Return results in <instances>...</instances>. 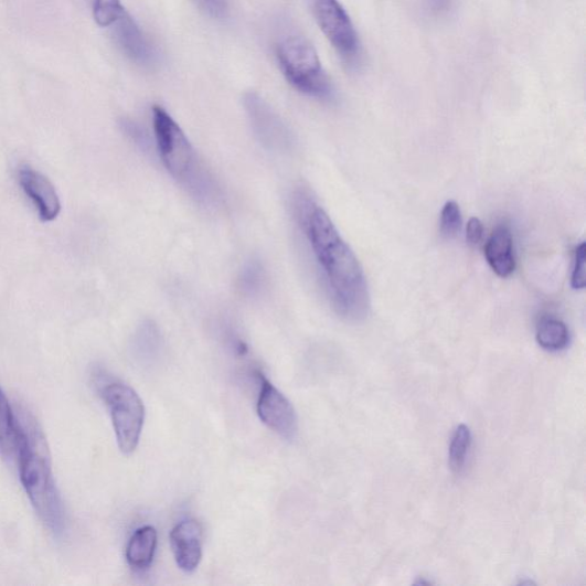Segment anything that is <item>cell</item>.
<instances>
[{"mask_svg":"<svg viewBox=\"0 0 586 586\" xmlns=\"http://www.w3.org/2000/svg\"><path fill=\"white\" fill-rule=\"evenodd\" d=\"M472 445V435L470 428L460 424L452 436L449 448V465L455 473L465 469L467 458Z\"/></svg>","mask_w":586,"mask_h":586,"instance_id":"cell-17","label":"cell"},{"mask_svg":"<svg viewBox=\"0 0 586 586\" xmlns=\"http://www.w3.org/2000/svg\"><path fill=\"white\" fill-rule=\"evenodd\" d=\"M244 107L258 141L273 151H288L294 137L283 118L255 92L244 97Z\"/></svg>","mask_w":586,"mask_h":586,"instance_id":"cell-7","label":"cell"},{"mask_svg":"<svg viewBox=\"0 0 586 586\" xmlns=\"http://www.w3.org/2000/svg\"><path fill=\"white\" fill-rule=\"evenodd\" d=\"M158 547V532L143 526L135 532L127 547V561L132 569L142 572L150 567Z\"/></svg>","mask_w":586,"mask_h":586,"instance_id":"cell-13","label":"cell"},{"mask_svg":"<svg viewBox=\"0 0 586 586\" xmlns=\"http://www.w3.org/2000/svg\"><path fill=\"white\" fill-rule=\"evenodd\" d=\"M161 333L158 326L146 321L136 334L135 349L145 359L156 356L161 349Z\"/></svg>","mask_w":586,"mask_h":586,"instance_id":"cell-18","label":"cell"},{"mask_svg":"<svg viewBox=\"0 0 586 586\" xmlns=\"http://www.w3.org/2000/svg\"><path fill=\"white\" fill-rule=\"evenodd\" d=\"M126 12L120 0H95L94 17L100 26H111Z\"/></svg>","mask_w":586,"mask_h":586,"instance_id":"cell-19","label":"cell"},{"mask_svg":"<svg viewBox=\"0 0 586 586\" xmlns=\"http://www.w3.org/2000/svg\"><path fill=\"white\" fill-rule=\"evenodd\" d=\"M267 274L264 265L252 259L245 263L237 277V288L246 297H256L265 288Z\"/></svg>","mask_w":586,"mask_h":586,"instance_id":"cell-16","label":"cell"},{"mask_svg":"<svg viewBox=\"0 0 586 586\" xmlns=\"http://www.w3.org/2000/svg\"><path fill=\"white\" fill-rule=\"evenodd\" d=\"M260 384L257 413L260 420L275 434L285 439L295 438L298 420L288 397L277 390L260 372L256 373Z\"/></svg>","mask_w":586,"mask_h":586,"instance_id":"cell-8","label":"cell"},{"mask_svg":"<svg viewBox=\"0 0 586 586\" xmlns=\"http://www.w3.org/2000/svg\"><path fill=\"white\" fill-rule=\"evenodd\" d=\"M313 12L322 33L339 55L353 64L360 56L361 45L354 24L338 0H313Z\"/></svg>","mask_w":586,"mask_h":586,"instance_id":"cell-6","label":"cell"},{"mask_svg":"<svg viewBox=\"0 0 586 586\" xmlns=\"http://www.w3.org/2000/svg\"><path fill=\"white\" fill-rule=\"evenodd\" d=\"M94 380L107 406L119 450L132 454L141 438L145 424V405L139 394L128 384L110 377L97 369Z\"/></svg>","mask_w":586,"mask_h":586,"instance_id":"cell-4","label":"cell"},{"mask_svg":"<svg viewBox=\"0 0 586 586\" xmlns=\"http://www.w3.org/2000/svg\"><path fill=\"white\" fill-rule=\"evenodd\" d=\"M21 422L0 387V455L13 458L18 452Z\"/></svg>","mask_w":586,"mask_h":586,"instance_id":"cell-14","label":"cell"},{"mask_svg":"<svg viewBox=\"0 0 586 586\" xmlns=\"http://www.w3.org/2000/svg\"><path fill=\"white\" fill-rule=\"evenodd\" d=\"M111 26L117 45L135 64L146 68L157 65L159 56L156 47L150 44L127 12Z\"/></svg>","mask_w":586,"mask_h":586,"instance_id":"cell-11","label":"cell"},{"mask_svg":"<svg viewBox=\"0 0 586 586\" xmlns=\"http://www.w3.org/2000/svg\"><path fill=\"white\" fill-rule=\"evenodd\" d=\"M536 341L546 351H562L569 343L568 327L557 318L544 317L536 327Z\"/></svg>","mask_w":586,"mask_h":586,"instance_id":"cell-15","label":"cell"},{"mask_svg":"<svg viewBox=\"0 0 586 586\" xmlns=\"http://www.w3.org/2000/svg\"><path fill=\"white\" fill-rule=\"evenodd\" d=\"M276 56L288 82L302 94L324 100L332 97V85L318 52L306 39L283 40L276 47Z\"/></svg>","mask_w":586,"mask_h":586,"instance_id":"cell-5","label":"cell"},{"mask_svg":"<svg viewBox=\"0 0 586 586\" xmlns=\"http://www.w3.org/2000/svg\"><path fill=\"white\" fill-rule=\"evenodd\" d=\"M585 259L586 245L582 242L575 251L574 268L571 279L572 287L575 290H583L585 288Z\"/></svg>","mask_w":586,"mask_h":586,"instance_id":"cell-21","label":"cell"},{"mask_svg":"<svg viewBox=\"0 0 586 586\" xmlns=\"http://www.w3.org/2000/svg\"><path fill=\"white\" fill-rule=\"evenodd\" d=\"M18 181L25 196L32 201L40 220L44 223L53 222L61 211V203L52 182L26 164L20 167Z\"/></svg>","mask_w":586,"mask_h":586,"instance_id":"cell-9","label":"cell"},{"mask_svg":"<svg viewBox=\"0 0 586 586\" xmlns=\"http://www.w3.org/2000/svg\"><path fill=\"white\" fill-rule=\"evenodd\" d=\"M198 2L210 13L219 14L223 11L222 0H198Z\"/></svg>","mask_w":586,"mask_h":586,"instance_id":"cell-25","label":"cell"},{"mask_svg":"<svg viewBox=\"0 0 586 586\" xmlns=\"http://www.w3.org/2000/svg\"><path fill=\"white\" fill-rule=\"evenodd\" d=\"M170 542L178 567L187 574L194 573L203 555L201 523L195 519L180 521L170 534Z\"/></svg>","mask_w":586,"mask_h":586,"instance_id":"cell-10","label":"cell"},{"mask_svg":"<svg viewBox=\"0 0 586 586\" xmlns=\"http://www.w3.org/2000/svg\"><path fill=\"white\" fill-rule=\"evenodd\" d=\"M454 4V0H423V6L431 17H443L447 14Z\"/></svg>","mask_w":586,"mask_h":586,"instance_id":"cell-22","label":"cell"},{"mask_svg":"<svg viewBox=\"0 0 586 586\" xmlns=\"http://www.w3.org/2000/svg\"><path fill=\"white\" fill-rule=\"evenodd\" d=\"M484 257L491 269L503 279L513 274L516 262L513 254V236L508 225H499L492 231L484 246Z\"/></svg>","mask_w":586,"mask_h":586,"instance_id":"cell-12","label":"cell"},{"mask_svg":"<svg viewBox=\"0 0 586 586\" xmlns=\"http://www.w3.org/2000/svg\"><path fill=\"white\" fill-rule=\"evenodd\" d=\"M18 445V465L22 487L45 528L61 536L66 531V511L61 500L45 439L34 420L24 417Z\"/></svg>","mask_w":586,"mask_h":586,"instance_id":"cell-2","label":"cell"},{"mask_svg":"<svg viewBox=\"0 0 586 586\" xmlns=\"http://www.w3.org/2000/svg\"><path fill=\"white\" fill-rule=\"evenodd\" d=\"M120 126L122 130H125L126 134L137 143H139L140 146H143L147 143V137L145 132L139 126L136 125V122L129 119H125L121 121Z\"/></svg>","mask_w":586,"mask_h":586,"instance_id":"cell-24","label":"cell"},{"mask_svg":"<svg viewBox=\"0 0 586 586\" xmlns=\"http://www.w3.org/2000/svg\"><path fill=\"white\" fill-rule=\"evenodd\" d=\"M483 224L479 219H471L467 225V241L470 245L477 246L483 238Z\"/></svg>","mask_w":586,"mask_h":586,"instance_id":"cell-23","label":"cell"},{"mask_svg":"<svg viewBox=\"0 0 586 586\" xmlns=\"http://www.w3.org/2000/svg\"><path fill=\"white\" fill-rule=\"evenodd\" d=\"M153 132L160 158L171 177L199 204L217 207L222 192L178 122L162 107L152 109Z\"/></svg>","mask_w":586,"mask_h":586,"instance_id":"cell-3","label":"cell"},{"mask_svg":"<svg viewBox=\"0 0 586 586\" xmlns=\"http://www.w3.org/2000/svg\"><path fill=\"white\" fill-rule=\"evenodd\" d=\"M296 219L322 274L335 312L349 321H362L370 311L363 269L329 214L305 189L292 196Z\"/></svg>","mask_w":586,"mask_h":586,"instance_id":"cell-1","label":"cell"},{"mask_svg":"<svg viewBox=\"0 0 586 586\" xmlns=\"http://www.w3.org/2000/svg\"><path fill=\"white\" fill-rule=\"evenodd\" d=\"M462 225L461 211L455 201H448L441 211L440 232L447 238L455 237Z\"/></svg>","mask_w":586,"mask_h":586,"instance_id":"cell-20","label":"cell"}]
</instances>
